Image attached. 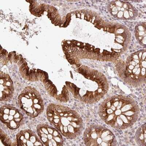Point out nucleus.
Segmentation results:
<instances>
[{
    "label": "nucleus",
    "instance_id": "obj_1",
    "mask_svg": "<svg viewBox=\"0 0 146 146\" xmlns=\"http://www.w3.org/2000/svg\"><path fill=\"white\" fill-rule=\"evenodd\" d=\"M99 115L108 125L119 129H125L139 118L140 109L133 99L121 95L111 96L100 104Z\"/></svg>",
    "mask_w": 146,
    "mask_h": 146
},
{
    "label": "nucleus",
    "instance_id": "obj_2",
    "mask_svg": "<svg viewBox=\"0 0 146 146\" xmlns=\"http://www.w3.org/2000/svg\"><path fill=\"white\" fill-rule=\"evenodd\" d=\"M48 121L67 139H74L81 135L83 122L77 112L64 106L50 104L46 108Z\"/></svg>",
    "mask_w": 146,
    "mask_h": 146
},
{
    "label": "nucleus",
    "instance_id": "obj_3",
    "mask_svg": "<svg viewBox=\"0 0 146 146\" xmlns=\"http://www.w3.org/2000/svg\"><path fill=\"white\" fill-rule=\"evenodd\" d=\"M18 100L19 108L29 117L35 118L43 111V100L38 91L33 87L25 88L18 96Z\"/></svg>",
    "mask_w": 146,
    "mask_h": 146
},
{
    "label": "nucleus",
    "instance_id": "obj_4",
    "mask_svg": "<svg viewBox=\"0 0 146 146\" xmlns=\"http://www.w3.org/2000/svg\"><path fill=\"white\" fill-rule=\"evenodd\" d=\"M83 140L87 146L116 145L115 135L107 128L98 125H92L86 129Z\"/></svg>",
    "mask_w": 146,
    "mask_h": 146
},
{
    "label": "nucleus",
    "instance_id": "obj_5",
    "mask_svg": "<svg viewBox=\"0 0 146 146\" xmlns=\"http://www.w3.org/2000/svg\"><path fill=\"white\" fill-rule=\"evenodd\" d=\"M36 132L44 146L63 145L62 135L55 127L45 123L38 125Z\"/></svg>",
    "mask_w": 146,
    "mask_h": 146
},
{
    "label": "nucleus",
    "instance_id": "obj_6",
    "mask_svg": "<svg viewBox=\"0 0 146 146\" xmlns=\"http://www.w3.org/2000/svg\"><path fill=\"white\" fill-rule=\"evenodd\" d=\"M0 118L3 123L9 129H17L24 123L23 116L19 110L12 106L1 107Z\"/></svg>",
    "mask_w": 146,
    "mask_h": 146
},
{
    "label": "nucleus",
    "instance_id": "obj_7",
    "mask_svg": "<svg viewBox=\"0 0 146 146\" xmlns=\"http://www.w3.org/2000/svg\"><path fill=\"white\" fill-rule=\"evenodd\" d=\"M16 143L18 146H44L38 135L29 129L22 130L17 134Z\"/></svg>",
    "mask_w": 146,
    "mask_h": 146
},
{
    "label": "nucleus",
    "instance_id": "obj_8",
    "mask_svg": "<svg viewBox=\"0 0 146 146\" xmlns=\"http://www.w3.org/2000/svg\"><path fill=\"white\" fill-rule=\"evenodd\" d=\"M1 101H10L13 97L14 89L12 81L9 75L1 73Z\"/></svg>",
    "mask_w": 146,
    "mask_h": 146
},
{
    "label": "nucleus",
    "instance_id": "obj_9",
    "mask_svg": "<svg viewBox=\"0 0 146 146\" xmlns=\"http://www.w3.org/2000/svg\"><path fill=\"white\" fill-rule=\"evenodd\" d=\"M146 125L139 127L135 133V139L136 144L141 146H146Z\"/></svg>",
    "mask_w": 146,
    "mask_h": 146
},
{
    "label": "nucleus",
    "instance_id": "obj_10",
    "mask_svg": "<svg viewBox=\"0 0 146 146\" xmlns=\"http://www.w3.org/2000/svg\"><path fill=\"white\" fill-rule=\"evenodd\" d=\"M1 140L3 144L5 146L16 145L15 143L12 141L8 135L3 131L2 129L1 130Z\"/></svg>",
    "mask_w": 146,
    "mask_h": 146
}]
</instances>
